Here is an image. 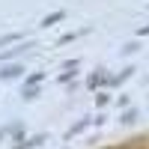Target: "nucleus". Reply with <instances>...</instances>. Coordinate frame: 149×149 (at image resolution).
Instances as JSON below:
<instances>
[{
    "instance_id": "f257e3e1",
    "label": "nucleus",
    "mask_w": 149,
    "mask_h": 149,
    "mask_svg": "<svg viewBox=\"0 0 149 149\" xmlns=\"http://www.w3.org/2000/svg\"><path fill=\"white\" fill-rule=\"evenodd\" d=\"M15 74H21V66H9V69H3V78H15Z\"/></svg>"
},
{
    "instance_id": "f03ea898",
    "label": "nucleus",
    "mask_w": 149,
    "mask_h": 149,
    "mask_svg": "<svg viewBox=\"0 0 149 149\" xmlns=\"http://www.w3.org/2000/svg\"><path fill=\"white\" fill-rule=\"evenodd\" d=\"M57 18H63V12H54V15H48V18L42 21V27H51V24H54Z\"/></svg>"
},
{
    "instance_id": "7ed1b4c3",
    "label": "nucleus",
    "mask_w": 149,
    "mask_h": 149,
    "mask_svg": "<svg viewBox=\"0 0 149 149\" xmlns=\"http://www.w3.org/2000/svg\"><path fill=\"white\" fill-rule=\"evenodd\" d=\"M146 33H149V27H143V30H140V36H146Z\"/></svg>"
}]
</instances>
